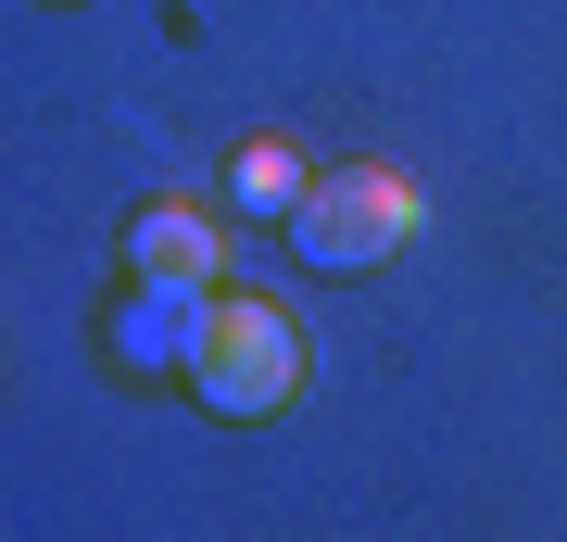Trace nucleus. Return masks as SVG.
Wrapping results in <instances>:
<instances>
[{
    "label": "nucleus",
    "mask_w": 567,
    "mask_h": 542,
    "mask_svg": "<svg viewBox=\"0 0 567 542\" xmlns=\"http://www.w3.org/2000/svg\"><path fill=\"white\" fill-rule=\"evenodd\" d=\"M189 403L227 417V429L290 417V403H303V328H290V303L215 290V328H203V354H189Z\"/></svg>",
    "instance_id": "obj_1"
},
{
    "label": "nucleus",
    "mask_w": 567,
    "mask_h": 542,
    "mask_svg": "<svg viewBox=\"0 0 567 542\" xmlns=\"http://www.w3.org/2000/svg\"><path fill=\"white\" fill-rule=\"evenodd\" d=\"M429 227V190L404 164H316V190L290 202V253L316 265V278H365V265H391Z\"/></svg>",
    "instance_id": "obj_2"
},
{
    "label": "nucleus",
    "mask_w": 567,
    "mask_h": 542,
    "mask_svg": "<svg viewBox=\"0 0 567 542\" xmlns=\"http://www.w3.org/2000/svg\"><path fill=\"white\" fill-rule=\"evenodd\" d=\"M203 328H215V290L203 278H126L114 316H102V354L126 366V379H189Z\"/></svg>",
    "instance_id": "obj_3"
},
{
    "label": "nucleus",
    "mask_w": 567,
    "mask_h": 542,
    "mask_svg": "<svg viewBox=\"0 0 567 542\" xmlns=\"http://www.w3.org/2000/svg\"><path fill=\"white\" fill-rule=\"evenodd\" d=\"M215 215L203 202H140V215H126V278H203L215 290Z\"/></svg>",
    "instance_id": "obj_4"
},
{
    "label": "nucleus",
    "mask_w": 567,
    "mask_h": 542,
    "mask_svg": "<svg viewBox=\"0 0 567 542\" xmlns=\"http://www.w3.org/2000/svg\"><path fill=\"white\" fill-rule=\"evenodd\" d=\"M303 190H316V164L290 152L278 126H265V140H240V152H227V202H240V215H278V227H290V202H303Z\"/></svg>",
    "instance_id": "obj_5"
}]
</instances>
